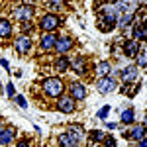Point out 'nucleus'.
<instances>
[{"label":"nucleus","mask_w":147,"mask_h":147,"mask_svg":"<svg viewBox=\"0 0 147 147\" xmlns=\"http://www.w3.org/2000/svg\"><path fill=\"white\" fill-rule=\"evenodd\" d=\"M63 88H65L63 80H61V79H57V77H49V79L43 80V90H45L47 96L59 98V96L63 94Z\"/></svg>","instance_id":"obj_1"},{"label":"nucleus","mask_w":147,"mask_h":147,"mask_svg":"<svg viewBox=\"0 0 147 147\" xmlns=\"http://www.w3.org/2000/svg\"><path fill=\"white\" fill-rule=\"evenodd\" d=\"M96 90L100 94H110V92L116 90V80L112 77H100L96 82Z\"/></svg>","instance_id":"obj_2"},{"label":"nucleus","mask_w":147,"mask_h":147,"mask_svg":"<svg viewBox=\"0 0 147 147\" xmlns=\"http://www.w3.org/2000/svg\"><path fill=\"white\" fill-rule=\"evenodd\" d=\"M59 24H61V20L57 18L55 14H47V16H43L41 18V22H39V28L43 30V32H53V30H57L59 28Z\"/></svg>","instance_id":"obj_3"},{"label":"nucleus","mask_w":147,"mask_h":147,"mask_svg":"<svg viewBox=\"0 0 147 147\" xmlns=\"http://www.w3.org/2000/svg\"><path fill=\"white\" fill-rule=\"evenodd\" d=\"M77 100H73L71 96H59V100H57V110L59 112H65V114H71L75 112V108H77Z\"/></svg>","instance_id":"obj_4"},{"label":"nucleus","mask_w":147,"mask_h":147,"mask_svg":"<svg viewBox=\"0 0 147 147\" xmlns=\"http://www.w3.org/2000/svg\"><path fill=\"white\" fill-rule=\"evenodd\" d=\"M32 47H34V41H32V37H30V35H20V37L16 39V51H18V53H22V55L30 53V51H32Z\"/></svg>","instance_id":"obj_5"},{"label":"nucleus","mask_w":147,"mask_h":147,"mask_svg":"<svg viewBox=\"0 0 147 147\" xmlns=\"http://www.w3.org/2000/svg\"><path fill=\"white\" fill-rule=\"evenodd\" d=\"M102 30L104 32H108V30H114L116 26H118V20H116V14H114V10H110V8H106L104 10V16H102Z\"/></svg>","instance_id":"obj_6"},{"label":"nucleus","mask_w":147,"mask_h":147,"mask_svg":"<svg viewBox=\"0 0 147 147\" xmlns=\"http://www.w3.org/2000/svg\"><path fill=\"white\" fill-rule=\"evenodd\" d=\"M71 47H73V39H71V37H67V35H61V37H57V43H55L57 53L65 55V53H67Z\"/></svg>","instance_id":"obj_7"},{"label":"nucleus","mask_w":147,"mask_h":147,"mask_svg":"<svg viewBox=\"0 0 147 147\" xmlns=\"http://www.w3.org/2000/svg\"><path fill=\"white\" fill-rule=\"evenodd\" d=\"M71 98L73 100H82L84 96H86V88H84V84H80V82H71Z\"/></svg>","instance_id":"obj_8"},{"label":"nucleus","mask_w":147,"mask_h":147,"mask_svg":"<svg viewBox=\"0 0 147 147\" xmlns=\"http://www.w3.org/2000/svg\"><path fill=\"white\" fill-rule=\"evenodd\" d=\"M16 14V18H18V22H30L32 20V16H34V10H32V6H20L18 10L14 12Z\"/></svg>","instance_id":"obj_9"},{"label":"nucleus","mask_w":147,"mask_h":147,"mask_svg":"<svg viewBox=\"0 0 147 147\" xmlns=\"http://www.w3.org/2000/svg\"><path fill=\"white\" fill-rule=\"evenodd\" d=\"M57 37H59V35L51 34V32L43 34V35H41V49H43V51H49L51 47H55V43H57Z\"/></svg>","instance_id":"obj_10"},{"label":"nucleus","mask_w":147,"mask_h":147,"mask_svg":"<svg viewBox=\"0 0 147 147\" xmlns=\"http://www.w3.org/2000/svg\"><path fill=\"white\" fill-rule=\"evenodd\" d=\"M137 73H139V69L136 65H127L125 69H122V80L124 82H131V80L137 79Z\"/></svg>","instance_id":"obj_11"},{"label":"nucleus","mask_w":147,"mask_h":147,"mask_svg":"<svg viewBox=\"0 0 147 147\" xmlns=\"http://www.w3.org/2000/svg\"><path fill=\"white\" fill-rule=\"evenodd\" d=\"M147 134V127L143 124H137L131 127V131H129V139H134V141H139V139H143Z\"/></svg>","instance_id":"obj_12"},{"label":"nucleus","mask_w":147,"mask_h":147,"mask_svg":"<svg viewBox=\"0 0 147 147\" xmlns=\"http://www.w3.org/2000/svg\"><path fill=\"white\" fill-rule=\"evenodd\" d=\"M67 134H69V137H71V139H73L77 145H79L80 141H82V137H84V134H82V127H80V125H71Z\"/></svg>","instance_id":"obj_13"},{"label":"nucleus","mask_w":147,"mask_h":147,"mask_svg":"<svg viewBox=\"0 0 147 147\" xmlns=\"http://www.w3.org/2000/svg\"><path fill=\"white\" fill-rule=\"evenodd\" d=\"M14 139V129L12 127H2L0 129V145H8Z\"/></svg>","instance_id":"obj_14"},{"label":"nucleus","mask_w":147,"mask_h":147,"mask_svg":"<svg viewBox=\"0 0 147 147\" xmlns=\"http://www.w3.org/2000/svg\"><path fill=\"white\" fill-rule=\"evenodd\" d=\"M12 35V24L4 18H0V39H8Z\"/></svg>","instance_id":"obj_15"},{"label":"nucleus","mask_w":147,"mask_h":147,"mask_svg":"<svg viewBox=\"0 0 147 147\" xmlns=\"http://www.w3.org/2000/svg\"><path fill=\"white\" fill-rule=\"evenodd\" d=\"M134 37L136 39H147V20L143 24H137L134 28Z\"/></svg>","instance_id":"obj_16"},{"label":"nucleus","mask_w":147,"mask_h":147,"mask_svg":"<svg viewBox=\"0 0 147 147\" xmlns=\"http://www.w3.org/2000/svg\"><path fill=\"white\" fill-rule=\"evenodd\" d=\"M124 53L127 57H137L139 53V45H137V41H127L124 45Z\"/></svg>","instance_id":"obj_17"},{"label":"nucleus","mask_w":147,"mask_h":147,"mask_svg":"<svg viewBox=\"0 0 147 147\" xmlns=\"http://www.w3.org/2000/svg\"><path fill=\"white\" fill-rule=\"evenodd\" d=\"M73 71L79 73V75H82V73L86 71V61H84V57H79V59L73 61Z\"/></svg>","instance_id":"obj_18"},{"label":"nucleus","mask_w":147,"mask_h":147,"mask_svg":"<svg viewBox=\"0 0 147 147\" xmlns=\"http://www.w3.org/2000/svg\"><path fill=\"white\" fill-rule=\"evenodd\" d=\"M110 63L108 61H100L98 63V69H96V73H98V77H108V73H110Z\"/></svg>","instance_id":"obj_19"},{"label":"nucleus","mask_w":147,"mask_h":147,"mask_svg":"<svg viewBox=\"0 0 147 147\" xmlns=\"http://www.w3.org/2000/svg\"><path fill=\"white\" fill-rule=\"evenodd\" d=\"M55 69H57V71H61V73H65V71L69 69V59H67L65 55H61V57L55 61Z\"/></svg>","instance_id":"obj_20"},{"label":"nucleus","mask_w":147,"mask_h":147,"mask_svg":"<svg viewBox=\"0 0 147 147\" xmlns=\"http://www.w3.org/2000/svg\"><path fill=\"white\" fill-rule=\"evenodd\" d=\"M134 118H136L134 116V108H127V110L122 112V118L120 120H122V124H134Z\"/></svg>","instance_id":"obj_21"},{"label":"nucleus","mask_w":147,"mask_h":147,"mask_svg":"<svg viewBox=\"0 0 147 147\" xmlns=\"http://www.w3.org/2000/svg\"><path fill=\"white\" fill-rule=\"evenodd\" d=\"M59 145L61 147H77V143L69 137V134H63V136H59Z\"/></svg>","instance_id":"obj_22"},{"label":"nucleus","mask_w":147,"mask_h":147,"mask_svg":"<svg viewBox=\"0 0 147 147\" xmlns=\"http://www.w3.org/2000/svg\"><path fill=\"white\" fill-rule=\"evenodd\" d=\"M137 65H139L141 69H147V49L137 53Z\"/></svg>","instance_id":"obj_23"},{"label":"nucleus","mask_w":147,"mask_h":147,"mask_svg":"<svg viewBox=\"0 0 147 147\" xmlns=\"http://www.w3.org/2000/svg\"><path fill=\"white\" fill-rule=\"evenodd\" d=\"M47 4H49V8H51V10H63V6H65V2H63V0H49Z\"/></svg>","instance_id":"obj_24"},{"label":"nucleus","mask_w":147,"mask_h":147,"mask_svg":"<svg viewBox=\"0 0 147 147\" xmlns=\"http://www.w3.org/2000/svg\"><path fill=\"white\" fill-rule=\"evenodd\" d=\"M90 139L92 141H102V139H104V134H102L100 129H92L90 131Z\"/></svg>","instance_id":"obj_25"},{"label":"nucleus","mask_w":147,"mask_h":147,"mask_svg":"<svg viewBox=\"0 0 147 147\" xmlns=\"http://www.w3.org/2000/svg\"><path fill=\"white\" fill-rule=\"evenodd\" d=\"M108 114H110V106H104V108H100V110H98V114H96V116H98L100 120H106V116H108Z\"/></svg>","instance_id":"obj_26"},{"label":"nucleus","mask_w":147,"mask_h":147,"mask_svg":"<svg viewBox=\"0 0 147 147\" xmlns=\"http://www.w3.org/2000/svg\"><path fill=\"white\" fill-rule=\"evenodd\" d=\"M16 102H18V106H20V108H28V100L24 98L22 94H18V96H16Z\"/></svg>","instance_id":"obj_27"},{"label":"nucleus","mask_w":147,"mask_h":147,"mask_svg":"<svg viewBox=\"0 0 147 147\" xmlns=\"http://www.w3.org/2000/svg\"><path fill=\"white\" fill-rule=\"evenodd\" d=\"M6 92H8V96H10V98H14V96H16V90H14V84H12V82H8V84H6Z\"/></svg>","instance_id":"obj_28"},{"label":"nucleus","mask_w":147,"mask_h":147,"mask_svg":"<svg viewBox=\"0 0 147 147\" xmlns=\"http://www.w3.org/2000/svg\"><path fill=\"white\" fill-rule=\"evenodd\" d=\"M104 145H106V147H116V141H114V137H106V139H104Z\"/></svg>","instance_id":"obj_29"},{"label":"nucleus","mask_w":147,"mask_h":147,"mask_svg":"<svg viewBox=\"0 0 147 147\" xmlns=\"http://www.w3.org/2000/svg\"><path fill=\"white\" fill-rule=\"evenodd\" d=\"M106 129H116V124L114 122H106Z\"/></svg>","instance_id":"obj_30"},{"label":"nucleus","mask_w":147,"mask_h":147,"mask_svg":"<svg viewBox=\"0 0 147 147\" xmlns=\"http://www.w3.org/2000/svg\"><path fill=\"white\" fill-rule=\"evenodd\" d=\"M137 147H147V137H143V139H139V145Z\"/></svg>","instance_id":"obj_31"},{"label":"nucleus","mask_w":147,"mask_h":147,"mask_svg":"<svg viewBox=\"0 0 147 147\" xmlns=\"http://www.w3.org/2000/svg\"><path fill=\"white\" fill-rule=\"evenodd\" d=\"M18 147H32V145H30L28 141H20V143H18Z\"/></svg>","instance_id":"obj_32"},{"label":"nucleus","mask_w":147,"mask_h":147,"mask_svg":"<svg viewBox=\"0 0 147 147\" xmlns=\"http://www.w3.org/2000/svg\"><path fill=\"white\" fill-rule=\"evenodd\" d=\"M110 2H120V0H110Z\"/></svg>","instance_id":"obj_33"},{"label":"nucleus","mask_w":147,"mask_h":147,"mask_svg":"<svg viewBox=\"0 0 147 147\" xmlns=\"http://www.w3.org/2000/svg\"><path fill=\"white\" fill-rule=\"evenodd\" d=\"M145 122H147V118H145Z\"/></svg>","instance_id":"obj_34"}]
</instances>
